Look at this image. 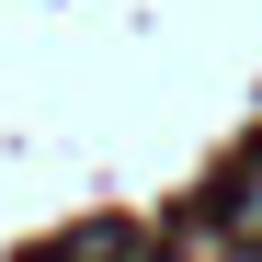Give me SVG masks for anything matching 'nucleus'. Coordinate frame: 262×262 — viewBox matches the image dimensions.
<instances>
[{
  "mask_svg": "<svg viewBox=\"0 0 262 262\" xmlns=\"http://www.w3.org/2000/svg\"><path fill=\"white\" fill-rule=\"evenodd\" d=\"M92 262H103V251H92Z\"/></svg>",
  "mask_w": 262,
  "mask_h": 262,
  "instance_id": "f03ea898",
  "label": "nucleus"
},
{
  "mask_svg": "<svg viewBox=\"0 0 262 262\" xmlns=\"http://www.w3.org/2000/svg\"><path fill=\"white\" fill-rule=\"evenodd\" d=\"M228 262H262V251H228Z\"/></svg>",
  "mask_w": 262,
  "mask_h": 262,
  "instance_id": "f257e3e1",
  "label": "nucleus"
}]
</instances>
